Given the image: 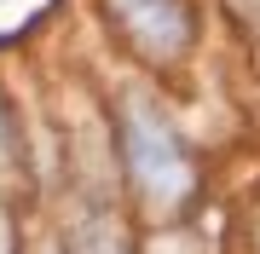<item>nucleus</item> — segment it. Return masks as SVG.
Instances as JSON below:
<instances>
[{"instance_id": "obj_1", "label": "nucleus", "mask_w": 260, "mask_h": 254, "mask_svg": "<svg viewBox=\"0 0 260 254\" xmlns=\"http://www.w3.org/2000/svg\"><path fill=\"white\" fill-rule=\"evenodd\" d=\"M121 156H127V173L145 197H156V202H185L191 197V185H197L191 162H185L179 139L168 133V122L150 104H127V116H121Z\"/></svg>"}, {"instance_id": "obj_3", "label": "nucleus", "mask_w": 260, "mask_h": 254, "mask_svg": "<svg viewBox=\"0 0 260 254\" xmlns=\"http://www.w3.org/2000/svg\"><path fill=\"white\" fill-rule=\"evenodd\" d=\"M75 254H127V248H121V231L110 220H87L75 231Z\"/></svg>"}, {"instance_id": "obj_2", "label": "nucleus", "mask_w": 260, "mask_h": 254, "mask_svg": "<svg viewBox=\"0 0 260 254\" xmlns=\"http://www.w3.org/2000/svg\"><path fill=\"white\" fill-rule=\"evenodd\" d=\"M110 12L121 18L127 41L145 47L150 58H174L191 41V23H185V6L179 0H110Z\"/></svg>"}]
</instances>
